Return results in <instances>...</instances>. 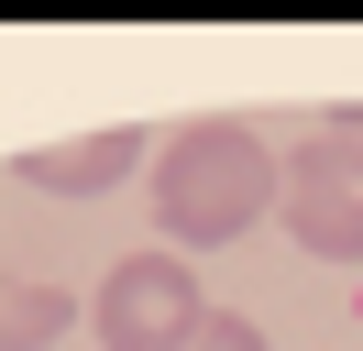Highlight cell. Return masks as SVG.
<instances>
[{"instance_id":"obj_5","label":"cell","mask_w":363,"mask_h":351,"mask_svg":"<svg viewBox=\"0 0 363 351\" xmlns=\"http://www.w3.org/2000/svg\"><path fill=\"white\" fill-rule=\"evenodd\" d=\"M67 329H77V297H67V285L0 275V351H45V340H67Z\"/></svg>"},{"instance_id":"obj_6","label":"cell","mask_w":363,"mask_h":351,"mask_svg":"<svg viewBox=\"0 0 363 351\" xmlns=\"http://www.w3.org/2000/svg\"><path fill=\"white\" fill-rule=\"evenodd\" d=\"M177 351H275V340H264V329H253V318H231V307H209V318L187 329Z\"/></svg>"},{"instance_id":"obj_3","label":"cell","mask_w":363,"mask_h":351,"mask_svg":"<svg viewBox=\"0 0 363 351\" xmlns=\"http://www.w3.org/2000/svg\"><path fill=\"white\" fill-rule=\"evenodd\" d=\"M275 209L319 263H363V165L330 154L319 132L297 143V165H275Z\"/></svg>"},{"instance_id":"obj_2","label":"cell","mask_w":363,"mask_h":351,"mask_svg":"<svg viewBox=\"0 0 363 351\" xmlns=\"http://www.w3.org/2000/svg\"><path fill=\"white\" fill-rule=\"evenodd\" d=\"M89 318H99V351H177L187 329L209 318V297H199V275H187L177 253H121L111 275H99Z\"/></svg>"},{"instance_id":"obj_7","label":"cell","mask_w":363,"mask_h":351,"mask_svg":"<svg viewBox=\"0 0 363 351\" xmlns=\"http://www.w3.org/2000/svg\"><path fill=\"white\" fill-rule=\"evenodd\" d=\"M319 143H330V154H352V165H363V99H330V110H319Z\"/></svg>"},{"instance_id":"obj_1","label":"cell","mask_w":363,"mask_h":351,"mask_svg":"<svg viewBox=\"0 0 363 351\" xmlns=\"http://www.w3.org/2000/svg\"><path fill=\"white\" fill-rule=\"evenodd\" d=\"M275 209V154L253 121H177L155 143V219L177 241H242L253 219Z\"/></svg>"},{"instance_id":"obj_4","label":"cell","mask_w":363,"mask_h":351,"mask_svg":"<svg viewBox=\"0 0 363 351\" xmlns=\"http://www.w3.org/2000/svg\"><path fill=\"white\" fill-rule=\"evenodd\" d=\"M143 154H155V143H143L133 121H111V132H77V143H33L23 176H33V187H55V197H99V187H121Z\"/></svg>"}]
</instances>
